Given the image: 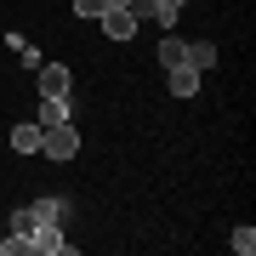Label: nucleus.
<instances>
[{
  "mask_svg": "<svg viewBox=\"0 0 256 256\" xmlns=\"http://www.w3.org/2000/svg\"><path fill=\"white\" fill-rule=\"evenodd\" d=\"M40 154H52V160H74V154H80V131H74L68 120H63V126H52L46 142H40Z\"/></svg>",
  "mask_w": 256,
  "mask_h": 256,
  "instance_id": "nucleus-1",
  "label": "nucleus"
},
{
  "mask_svg": "<svg viewBox=\"0 0 256 256\" xmlns=\"http://www.w3.org/2000/svg\"><path fill=\"white\" fill-rule=\"evenodd\" d=\"M34 74H40V97H68V92H74V74H68L63 63H40Z\"/></svg>",
  "mask_w": 256,
  "mask_h": 256,
  "instance_id": "nucleus-2",
  "label": "nucleus"
},
{
  "mask_svg": "<svg viewBox=\"0 0 256 256\" xmlns=\"http://www.w3.org/2000/svg\"><path fill=\"white\" fill-rule=\"evenodd\" d=\"M97 23H102V34H108V40H131V34H137V18H131L126 6H108Z\"/></svg>",
  "mask_w": 256,
  "mask_h": 256,
  "instance_id": "nucleus-3",
  "label": "nucleus"
},
{
  "mask_svg": "<svg viewBox=\"0 0 256 256\" xmlns=\"http://www.w3.org/2000/svg\"><path fill=\"white\" fill-rule=\"evenodd\" d=\"M28 250H46V256H68L74 245L63 239V228H34V234H28Z\"/></svg>",
  "mask_w": 256,
  "mask_h": 256,
  "instance_id": "nucleus-4",
  "label": "nucleus"
},
{
  "mask_svg": "<svg viewBox=\"0 0 256 256\" xmlns=\"http://www.w3.org/2000/svg\"><path fill=\"white\" fill-rule=\"evenodd\" d=\"M28 216H34V228H63V200H57V194H46V200L28 205Z\"/></svg>",
  "mask_w": 256,
  "mask_h": 256,
  "instance_id": "nucleus-5",
  "label": "nucleus"
},
{
  "mask_svg": "<svg viewBox=\"0 0 256 256\" xmlns=\"http://www.w3.org/2000/svg\"><path fill=\"white\" fill-rule=\"evenodd\" d=\"M165 74H171V97H194V92H200V68H194V63H176Z\"/></svg>",
  "mask_w": 256,
  "mask_h": 256,
  "instance_id": "nucleus-6",
  "label": "nucleus"
},
{
  "mask_svg": "<svg viewBox=\"0 0 256 256\" xmlns=\"http://www.w3.org/2000/svg\"><path fill=\"white\" fill-rule=\"evenodd\" d=\"M40 142H46V126H34V120L12 131V148H18V154H40Z\"/></svg>",
  "mask_w": 256,
  "mask_h": 256,
  "instance_id": "nucleus-7",
  "label": "nucleus"
},
{
  "mask_svg": "<svg viewBox=\"0 0 256 256\" xmlns=\"http://www.w3.org/2000/svg\"><path fill=\"white\" fill-rule=\"evenodd\" d=\"M63 120H68V97H40V114H34V126H63Z\"/></svg>",
  "mask_w": 256,
  "mask_h": 256,
  "instance_id": "nucleus-8",
  "label": "nucleus"
},
{
  "mask_svg": "<svg viewBox=\"0 0 256 256\" xmlns=\"http://www.w3.org/2000/svg\"><path fill=\"white\" fill-rule=\"evenodd\" d=\"M160 63H165V68L188 63V40H176V34H171V40H160Z\"/></svg>",
  "mask_w": 256,
  "mask_h": 256,
  "instance_id": "nucleus-9",
  "label": "nucleus"
},
{
  "mask_svg": "<svg viewBox=\"0 0 256 256\" xmlns=\"http://www.w3.org/2000/svg\"><path fill=\"white\" fill-rule=\"evenodd\" d=\"M188 63H194V68H210V63H216V46H210V40H200V46H188Z\"/></svg>",
  "mask_w": 256,
  "mask_h": 256,
  "instance_id": "nucleus-10",
  "label": "nucleus"
},
{
  "mask_svg": "<svg viewBox=\"0 0 256 256\" xmlns=\"http://www.w3.org/2000/svg\"><path fill=\"white\" fill-rule=\"evenodd\" d=\"M131 18H137V23H160V6H154V0H131Z\"/></svg>",
  "mask_w": 256,
  "mask_h": 256,
  "instance_id": "nucleus-11",
  "label": "nucleus"
},
{
  "mask_svg": "<svg viewBox=\"0 0 256 256\" xmlns=\"http://www.w3.org/2000/svg\"><path fill=\"white\" fill-rule=\"evenodd\" d=\"M154 6H160V23H165V28H171V23H176V12H182V6H188V0H154Z\"/></svg>",
  "mask_w": 256,
  "mask_h": 256,
  "instance_id": "nucleus-12",
  "label": "nucleus"
},
{
  "mask_svg": "<svg viewBox=\"0 0 256 256\" xmlns=\"http://www.w3.org/2000/svg\"><path fill=\"white\" fill-rule=\"evenodd\" d=\"M234 250L250 256V250H256V234H250V228H234Z\"/></svg>",
  "mask_w": 256,
  "mask_h": 256,
  "instance_id": "nucleus-13",
  "label": "nucleus"
},
{
  "mask_svg": "<svg viewBox=\"0 0 256 256\" xmlns=\"http://www.w3.org/2000/svg\"><path fill=\"white\" fill-rule=\"evenodd\" d=\"M74 12H80V18H102V12H108V0H74Z\"/></svg>",
  "mask_w": 256,
  "mask_h": 256,
  "instance_id": "nucleus-14",
  "label": "nucleus"
},
{
  "mask_svg": "<svg viewBox=\"0 0 256 256\" xmlns=\"http://www.w3.org/2000/svg\"><path fill=\"white\" fill-rule=\"evenodd\" d=\"M12 234H23V239H28V234H34V216H28V205L18 210V216H12Z\"/></svg>",
  "mask_w": 256,
  "mask_h": 256,
  "instance_id": "nucleus-15",
  "label": "nucleus"
},
{
  "mask_svg": "<svg viewBox=\"0 0 256 256\" xmlns=\"http://www.w3.org/2000/svg\"><path fill=\"white\" fill-rule=\"evenodd\" d=\"M108 6H131V0H108Z\"/></svg>",
  "mask_w": 256,
  "mask_h": 256,
  "instance_id": "nucleus-16",
  "label": "nucleus"
}]
</instances>
